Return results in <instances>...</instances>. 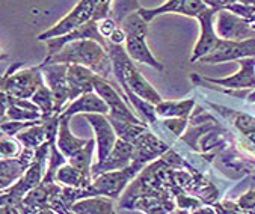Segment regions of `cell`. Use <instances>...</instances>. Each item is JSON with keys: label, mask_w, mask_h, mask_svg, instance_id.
<instances>
[{"label": "cell", "mask_w": 255, "mask_h": 214, "mask_svg": "<svg viewBox=\"0 0 255 214\" xmlns=\"http://www.w3.org/2000/svg\"><path fill=\"white\" fill-rule=\"evenodd\" d=\"M52 142V140H50ZM50 142L42 143L36 149L35 160L32 165L27 168V171L23 174V177L15 181L8 189L2 190V198H0V204H2V214L9 213H21V201L23 198L33 190L36 186L41 184L45 172H47V163H48V151H50Z\"/></svg>", "instance_id": "2"}, {"label": "cell", "mask_w": 255, "mask_h": 214, "mask_svg": "<svg viewBox=\"0 0 255 214\" xmlns=\"http://www.w3.org/2000/svg\"><path fill=\"white\" fill-rule=\"evenodd\" d=\"M95 74L91 68L77 65V64H68V71H67V79L70 85V100L74 101L80 95L94 91V82Z\"/></svg>", "instance_id": "20"}, {"label": "cell", "mask_w": 255, "mask_h": 214, "mask_svg": "<svg viewBox=\"0 0 255 214\" xmlns=\"http://www.w3.org/2000/svg\"><path fill=\"white\" fill-rule=\"evenodd\" d=\"M140 9L137 0H112V11L111 17L121 26V23L133 12Z\"/></svg>", "instance_id": "29"}, {"label": "cell", "mask_w": 255, "mask_h": 214, "mask_svg": "<svg viewBox=\"0 0 255 214\" xmlns=\"http://www.w3.org/2000/svg\"><path fill=\"white\" fill-rule=\"evenodd\" d=\"M206 3H207L209 6H212V8H218V9H219V6H218V0H206Z\"/></svg>", "instance_id": "36"}, {"label": "cell", "mask_w": 255, "mask_h": 214, "mask_svg": "<svg viewBox=\"0 0 255 214\" xmlns=\"http://www.w3.org/2000/svg\"><path fill=\"white\" fill-rule=\"evenodd\" d=\"M39 121L41 119H38V121H3L2 122V133L6 136H15L21 130L27 128L33 124H38Z\"/></svg>", "instance_id": "31"}, {"label": "cell", "mask_w": 255, "mask_h": 214, "mask_svg": "<svg viewBox=\"0 0 255 214\" xmlns=\"http://www.w3.org/2000/svg\"><path fill=\"white\" fill-rule=\"evenodd\" d=\"M246 101H248V103H251V104H252V103H255V91H254L252 94H249V95H248V100H246Z\"/></svg>", "instance_id": "37"}, {"label": "cell", "mask_w": 255, "mask_h": 214, "mask_svg": "<svg viewBox=\"0 0 255 214\" xmlns=\"http://www.w3.org/2000/svg\"><path fill=\"white\" fill-rule=\"evenodd\" d=\"M143 168L140 165L131 162V165L124 169L103 172L94 178L89 190H91L92 196L103 195V196H109L112 199H118L124 193L126 187L136 178V175Z\"/></svg>", "instance_id": "7"}, {"label": "cell", "mask_w": 255, "mask_h": 214, "mask_svg": "<svg viewBox=\"0 0 255 214\" xmlns=\"http://www.w3.org/2000/svg\"><path fill=\"white\" fill-rule=\"evenodd\" d=\"M94 91L108 103L109 110H111L109 116L123 119V121H128V122H134V124H146L145 121L139 119L137 115L133 113V110H130V107L126 104L123 97L114 89V85L111 82H108L106 79L97 76L95 82H94Z\"/></svg>", "instance_id": "10"}, {"label": "cell", "mask_w": 255, "mask_h": 214, "mask_svg": "<svg viewBox=\"0 0 255 214\" xmlns=\"http://www.w3.org/2000/svg\"><path fill=\"white\" fill-rule=\"evenodd\" d=\"M109 106L95 91L86 92L76 98L61 115L73 116L76 113H105L109 115Z\"/></svg>", "instance_id": "22"}, {"label": "cell", "mask_w": 255, "mask_h": 214, "mask_svg": "<svg viewBox=\"0 0 255 214\" xmlns=\"http://www.w3.org/2000/svg\"><path fill=\"white\" fill-rule=\"evenodd\" d=\"M38 107L39 110L42 112V116H52L55 115V97H53V92L52 89L48 88V85H42L35 94L33 97L30 98Z\"/></svg>", "instance_id": "28"}, {"label": "cell", "mask_w": 255, "mask_h": 214, "mask_svg": "<svg viewBox=\"0 0 255 214\" xmlns=\"http://www.w3.org/2000/svg\"><path fill=\"white\" fill-rule=\"evenodd\" d=\"M59 130H58V148L61 149V152L67 157V162L70 158H73L74 155L80 154L91 142L92 139H79L76 137L71 130H70V119L71 116L67 115H59Z\"/></svg>", "instance_id": "21"}, {"label": "cell", "mask_w": 255, "mask_h": 214, "mask_svg": "<svg viewBox=\"0 0 255 214\" xmlns=\"http://www.w3.org/2000/svg\"><path fill=\"white\" fill-rule=\"evenodd\" d=\"M218 11H219L218 8L209 6L206 11H202L196 18L201 24V36H199V39L193 48V53H192V58H190L192 64L202 59L204 56L210 55V53L216 48V45L221 39L219 35L216 33V29H215V17H216Z\"/></svg>", "instance_id": "11"}, {"label": "cell", "mask_w": 255, "mask_h": 214, "mask_svg": "<svg viewBox=\"0 0 255 214\" xmlns=\"http://www.w3.org/2000/svg\"><path fill=\"white\" fill-rule=\"evenodd\" d=\"M44 79L52 89L55 97V115H61L65 110V104L70 100V85L67 79L68 64L41 62Z\"/></svg>", "instance_id": "9"}, {"label": "cell", "mask_w": 255, "mask_h": 214, "mask_svg": "<svg viewBox=\"0 0 255 214\" xmlns=\"http://www.w3.org/2000/svg\"><path fill=\"white\" fill-rule=\"evenodd\" d=\"M56 181L61 183L62 186H70V187H80V189H88L91 187L94 178L89 174H85L82 169L76 168L71 163H65L59 166L56 171Z\"/></svg>", "instance_id": "24"}, {"label": "cell", "mask_w": 255, "mask_h": 214, "mask_svg": "<svg viewBox=\"0 0 255 214\" xmlns=\"http://www.w3.org/2000/svg\"><path fill=\"white\" fill-rule=\"evenodd\" d=\"M44 62H56V64H77L91 68L95 74L114 82V64L106 47H103L95 39H77L65 44L61 51L52 56H47Z\"/></svg>", "instance_id": "1"}, {"label": "cell", "mask_w": 255, "mask_h": 214, "mask_svg": "<svg viewBox=\"0 0 255 214\" xmlns=\"http://www.w3.org/2000/svg\"><path fill=\"white\" fill-rule=\"evenodd\" d=\"M23 67L21 62L14 64L2 79V91L15 98L30 100L33 94L44 85V73L42 67H32L21 71H17Z\"/></svg>", "instance_id": "6"}, {"label": "cell", "mask_w": 255, "mask_h": 214, "mask_svg": "<svg viewBox=\"0 0 255 214\" xmlns=\"http://www.w3.org/2000/svg\"><path fill=\"white\" fill-rule=\"evenodd\" d=\"M85 119L91 124V127L95 131V142L98 148V163H103L106 157L111 154L114 149L118 134L109 119L108 115L105 113H85Z\"/></svg>", "instance_id": "13"}, {"label": "cell", "mask_w": 255, "mask_h": 214, "mask_svg": "<svg viewBox=\"0 0 255 214\" xmlns=\"http://www.w3.org/2000/svg\"><path fill=\"white\" fill-rule=\"evenodd\" d=\"M243 58H255V38L243 39V41H233L221 38L216 48L210 55L204 56L198 62L201 64H224L230 61H239Z\"/></svg>", "instance_id": "8"}, {"label": "cell", "mask_w": 255, "mask_h": 214, "mask_svg": "<svg viewBox=\"0 0 255 214\" xmlns=\"http://www.w3.org/2000/svg\"><path fill=\"white\" fill-rule=\"evenodd\" d=\"M121 27L126 32V50L128 53V56L134 62L149 65L162 73L165 70L163 64L156 59V56L152 55L149 47L146 45L148 21L143 20V17L139 14V11L130 14L121 23Z\"/></svg>", "instance_id": "5"}, {"label": "cell", "mask_w": 255, "mask_h": 214, "mask_svg": "<svg viewBox=\"0 0 255 214\" xmlns=\"http://www.w3.org/2000/svg\"><path fill=\"white\" fill-rule=\"evenodd\" d=\"M36 149L38 148L23 146V151L18 157L2 158V177H0V181H2V184H0L2 186V190L8 189L9 186H12L15 181H18L23 177V174L27 171V168L35 160Z\"/></svg>", "instance_id": "18"}, {"label": "cell", "mask_w": 255, "mask_h": 214, "mask_svg": "<svg viewBox=\"0 0 255 214\" xmlns=\"http://www.w3.org/2000/svg\"><path fill=\"white\" fill-rule=\"evenodd\" d=\"M213 107H218L219 112L224 113V116L231 121V124L245 136L246 142L255 151V118L251 116V115L242 113V112H236V110H231V109H225V107H221V106H213Z\"/></svg>", "instance_id": "23"}, {"label": "cell", "mask_w": 255, "mask_h": 214, "mask_svg": "<svg viewBox=\"0 0 255 214\" xmlns=\"http://www.w3.org/2000/svg\"><path fill=\"white\" fill-rule=\"evenodd\" d=\"M114 199L109 196H103V195H97V196H88L83 199H79L77 202H74V205L71 207V213H115L114 208Z\"/></svg>", "instance_id": "25"}, {"label": "cell", "mask_w": 255, "mask_h": 214, "mask_svg": "<svg viewBox=\"0 0 255 214\" xmlns=\"http://www.w3.org/2000/svg\"><path fill=\"white\" fill-rule=\"evenodd\" d=\"M133 152H134V145L118 137L114 149L106 157L105 162L98 163V165L97 163L92 165V178L98 177L100 174H103V172L120 171V169H124V168L130 166L131 162H133Z\"/></svg>", "instance_id": "17"}, {"label": "cell", "mask_w": 255, "mask_h": 214, "mask_svg": "<svg viewBox=\"0 0 255 214\" xmlns=\"http://www.w3.org/2000/svg\"><path fill=\"white\" fill-rule=\"evenodd\" d=\"M240 70L230 77L224 79H210L204 77L206 82L224 86L228 89H255V58H243L239 59Z\"/></svg>", "instance_id": "19"}, {"label": "cell", "mask_w": 255, "mask_h": 214, "mask_svg": "<svg viewBox=\"0 0 255 214\" xmlns=\"http://www.w3.org/2000/svg\"><path fill=\"white\" fill-rule=\"evenodd\" d=\"M134 152H133V162L145 168L151 162L160 158L165 152L171 149L169 143L159 137L152 130H145L134 142Z\"/></svg>", "instance_id": "12"}, {"label": "cell", "mask_w": 255, "mask_h": 214, "mask_svg": "<svg viewBox=\"0 0 255 214\" xmlns=\"http://www.w3.org/2000/svg\"><path fill=\"white\" fill-rule=\"evenodd\" d=\"M195 106V100L183 101H160L156 104V112L160 118H189Z\"/></svg>", "instance_id": "26"}, {"label": "cell", "mask_w": 255, "mask_h": 214, "mask_svg": "<svg viewBox=\"0 0 255 214\" xmlns=\"http://www.w3.org/2000/svg\"><path fill=\"white\" fill-rule=\"evenodd\" d=\"M108 51H109L112 64H114L115 79L123 88H128L136 95H139L140 98H143L145 101L154 104V106L159 104L160 101H163V98L159 95V92L152 88L149 85V82H146L145 77L139 73V70L136 68L133 59L128 56V53L123 47V44L109 42Z\"/></svg>", "instance_id": "3"}, {"label": "cell", "mask_w": 255, "mask_h": 214, "mask_svg": "<svg viewBox=\"0 0 255 214\" xmlns=\"http://www.w3.org/2000/svg\"><path fill=\"white\" fill-rule=\"evenodd\" d=\"M98 27H100V32L101 35H103L106 39H109L112 36V33L120 27V24L112 18V17H106L103 20H100L98 21Z\"/></svg>", "instance_id": "32"}, {"label": "cell", "mask_w": 255, "mask_h": 214, "mask_svg": "<svg viewBox=\"0 0 255 214\" xmlns=\"http://www.w3.org/2000/svg\"><path fill=\"white\" fill-rule=\"evenodd\" d=\"M109 116V115H108ZM117 134L120 139H124L130 143H133L145 130L149 128L148 124H134V122H128V121H123V119H117V118H112L109 116Z\"/></svg>", "instance_id": "27"}, {"label": "cell", "mask_w": 255, "mask_h": 214, "mask_svg": "<svg viewBox=\"0 0 255 214\" xmlns=\"http://www.w3.org/2000/svg\"><path fill=\"white\" fill-rule=\"evenodd\" d=\"M23 143L12 136H6L3 134L2 137V149H0V154H2V158H14L18 157L23 151Z\"/></svg>", "instance_id": "30"}, {"label": "cell", "mask_w": 255, "mask_h": 214, "mask_svg": "<svg viewBox=\"0 0 255 214\" xmlns=\"http://www.w3.org/2000/svg\"><path fill=\"white\" fill-rule=\"evenodd\" d=\"M234 2H237V0H218V6H219V9H222L224 6L231 5V3H234Z\"/></svg>", "instance_id": "35"}, {"label": "cell", "mask_w": 255, "mask_h": 214, "mask_svg": "<svg viewBox=\"0 0 255 214\" xmlns=\"http://www.w3.org/2000/svg\"><path fill=\"white\" fill-rule=\"evenodd\" d=\"M207 8L209 5L206 3V0H166L162 6L154 8V9L140 8L139 14L143 17L145 21L151 23L156 17L166 14V12H174V14H181V15L198 18V15L202 11H206Z\"/></svg>", "instance_id": "15"}, {"label": "cell", "mask_w": 255, "mask_h": 214, "mask_svg": "<svg viewBox=\"0 0 255 214\" xmlns=\"http://www.w3.org/2000/svg\"><path fill=\"white\" fill-rule=\"evenodd\" d=\"M215 29L219 38L233 39V41H243L249 38H255V30L237 14L222 8L216 12L215 18Z\"/></svg>", "instance_id": "14"}, {"label": "cell", "mask_w": 255, "mask_h": 214, "mask_svg": "<svg viewBox=\"0 0 255 214\" xmlns=\"http://www.w3.org/2000/svg\"><path fill=\"white\" fill-rule=\"evenodd\" d=\"M77 39H95L97 42H100L103 47L109 48L108 39H106L103 35H101V32H100L98 21L91 20V21L82 24L80 27L74 29L73 32H70V33H67V35L47 39V48H48L47 56L55 55V53L61 51V48H62L65 44H68V42H71V41H77Z\"/></svg>", "instance_id": "16"}, {"label": "cell", "mask_w": 255, "mask_h": 214, "mask_svg": "<svg viewBox=\"0 0 255 214\" xmlns=\"http://www.w3.org/2000/svg\"><path fill=\"white\" fill-rule=\"evenodd\" d=\"M111 11H112V0H80L68 15H65L53 27L39 33L36 39L47 41L50 38L67 35L91 20L100 21L106 17H111Z\"/></svg>", "instance_id": "4"}, {"label": "cell", "mask_w": 255, "mask_h": 214, "mask_svg": "<svg viewBox=\"0 0 255 214\" xmlns=\"http://www.w3.org/2000/svg\"><path fill=\"white\" fill-rule=\"evenodd\" d=\"M109 42H114V44H123V42H126V32H124V29L120 26L114 33H112V36L108 39Z\"/></svg>", "instance_id": "34"}, {"label": "cell", "mask_w": 255, "mask_h": 214, "mask_svg": "<svg viewBox=\"0 0 255 214\" xmlns=\"http://www.w3.org/2000/svg\"><path fill=\"white\" fill-rule=\"evenodd\" d=\"M237 204L242 207L243 213H255V190H249L248 193L242 195L237 201Z\"/></svg>", "instance_id": "33"}]
</instances>
